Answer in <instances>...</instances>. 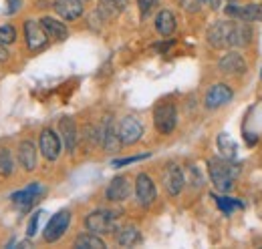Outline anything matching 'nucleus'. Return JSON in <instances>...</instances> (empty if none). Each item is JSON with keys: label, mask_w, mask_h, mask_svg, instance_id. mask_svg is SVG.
<instances>
[{"label": "nucleus", "mask_w": 262, "mask_h": 249, "mask_svg": "<svg viewBox=\"0 0 262 249\" xmlns=\"http://www.w3.org/2000/svg\"><path fill=\"white\" fill-rule=\"evenodd\" d=\"M208 173H210V179L218 191L228 193L234 187V179L240 173V169L224 157H212L208 161Z\"/></svg>", "instance_id": "1"}, {"label": "nucleus", "mask_w": 262, "mask_h": 249, "mask_svg": "<svg viewBox=\"0 0 262 249\" xmlns=\"http://www.w3.org/2000/svg\"><path fill=\"white\" fill-rule=\"evenodd\" d=\"M85 227L95 235H107L117 229V213L99 209L85 217Z\"/></svg>", "instance_id": "2"}, {"label": "nucleus", "mask_w": 262, "mask_h": 249, "mask_svg": "<svg viewBox=\"0 0 262 249\" xmlns=\"http://www.w3.org/2000/svg\"><path fill=\"white\" fill-rule=\"evenodd\" d=\"M154 124L162 135H169L178 124V111L173 103H162L154 111Z\"/></svg>", "instance_id": "3"}, {"label": "nucleus", "mask_w": 262, "mask_h": 249, "mask_svg": "<svg viewBox=\"0 0 262 249\" xmlns=\"http://www.w3.org/2000/svg\"><path fill=\"white\" fill-rule=\"evenodd\" d=\"M69 223H71V211H69V209H63V211L55 213V215L51 217V221H49V225L45 227V233H42L45 241H47V243L59 241V239L65 235Z\"/></svg>", "instance_id": "4"}, {"label": "nucleus", "mask_w": 262, "mask_h": 249, "mask_svg": "<svg viewBox=\"0 0 262 249\" xmlns=\"http://www.w3.org/2000/svg\"><path fill=\"white\" fill-rule=\"evenodd\" d=\"M117 135H119V139H121L123 145H133V143H137L141 139L143 124H141V121L137 117L127 115V117H123L119 121V124H117Z\"/></svg>", "instance_id": "5"}, {"label": "nucleus", "mask_w": 262, "mask_h": 249, "mask_svg": "<svg viewBox=\"0 0 262 249\" xmlns=\"http://www.w3.org/2000/svg\"><path fill=\"white\" fill-rule=\"evenodd\" d=\"M25 38H27L29 51H33V53L42 51V48L47 46V42H49V34L45 32L42 24L33 20V18H29V20L25 22Z\"/></svg>", "instance_id": "6"}, {"label": "nucleus", "mask_w": 262, "mask_h": 249, "mask_svg": "<svg viewBox=\"0 0 262 249\" xmlns=\"http://www.w3.org/2000/svg\"><path fill=\"white\" fill-rule=\"evenodd\" d=\"M234 20H218L208 29V42L214 48H226L230 46V34H232Z\"/></svg>", "instance_id": "7"}, {"label": "nucleus", "mask_w": 262, "mask_h": 249, "mask_svg": "<svg viewBox=\"0 0 262 249\" xmlns=\"http://www.w3.org/2000/svg\"><path fill=\"white\" fill-rule=\"evenodd\" d=\"M38 147H40V153L47 161H55L61 155V139L53 129H42L40 139H38Z\"/></svg>", "instance_id": "8"}, {"label": "nucleus", "mask_w": 262, "mask_h": 249, "mask_svg": "<svg viewBox=\"0 0 262 249\" xmlns=\"http://www.w3.org/2000/svg\"><path fill=\"white\" fill-rule=\"evenodd\" d=\"M234 96V91L230 89L228 85L224 83H218L214 87H210V91L206 93V98H204V105L206 109H218L222 105H228Z\"/></svg>", "instance_id": "9"}, {"label": "nucleus", "mask_w": 262, "mask_h": 249, "mask_svg": "<svg viewBox=\"0 0 262 249\" xmlns=\"http://www.w3.org/2000/svg\"><path fill=\"white\" fill-rule=\"evenodd\" d=\"M40 193H42L40 183H31V185H27L25 189L12 193L10 199H12V203H14L16 207H20L23 211H29V209L34 205V201L40 197Z\"/></svg>", "instance_id": "10"}, {"label": "nucleus", "mask_w": 262, "mask_h": 249, "mask_svg": "<svg viewBox=\"0 0 262 249\" xmlns=\"http://www.w3.org/2000/svg\"><path fill=\"white\" fill-rule=\"evenodd\" d=\"M135 195H137V201L143 207H147V205H151L156 201V183L151 181L149 175H145V173L137 175V179H135Z\"/></svg>", "instance_id": "11"}, {"label": "nucleus", "mask_w": 262, "mask_h": 249, "mask_svg": "<svg viewBox=\"0 0 262 249\" xmlns=\"http://www.w3.org/2000/svg\"><path fill=\"white\" fill-rule=\"evenodd\" d=\"M184 183H186V179H184V171L178 167V165H167L164 171V187L165 191L171 195V197H176V195H180L182 193V189H184Z\"/></svg>", "instance_id": "12"}, {"label": "nucleus", "mask_w": 262, "mask_h": 249, "mask_svg": "<svg viewBox=\"0 0 262 249\" xmlns=\"http://www.w3.org/2000/svg\"><path fill=\"white\" fill-rule=\"evenodd\" d=\"M226 12L230 16L238 18V20H246V22H260L262 20V4H246V6H236L228 4Z\"/></svg>", "instance_id": "13"}, {"label": "nucleus", "mask_w": 262, "mask_h": 249, "mask_svg": "<svg viewBox=\"0 0 262 249\" xmlns=\"http://www.w3.org/2000/svg\"><path fill=\"white\" fill-rule=\"evenodd\" d=\"M99 135H101V145H103L105 151H119V149H121L123 143H121V139H119V135H117V127L113 124L111 117L105 119V124H103V129L99 131Z\"/></svg>", "instance_id": "14"}, {"label": "nucleus", "mask_w": 262, "mask_h": 249, "mask_svg": "<svg viewBox=\"0 0 262 249\" xmlns=\"http://www.w3.org/2000/svg\"><path fill=\"white\" fill-rule=\"evenodd\" d=\"M125 8H127V0H99L97 14L101 20L109 22V20H115Z\"/></svg>", "instance_id": "15"}, {"label": "nucleus", "mask_w": 262, "mask_h": 249, "mask_svg": "<svg viewBox=\"0 0 262 249\" xmlns=\"http://www.w3.org/2000/svg\"><path fill=\"white\" fill-rule=\"evenodd\" d=\"M53 6L57 10V14L65 20H77L85 10L83 0H55Z\"/></svg>", "instance_id": "16"}, {"label": "nucleus", "mask_w": 262, "mask_h": 249, "mask_svg": "<svg viewBox=\"0 0 262 249\" xmlns=\"http://www.w3.org/2000/svg\"><path fill=\"white\" fill-rule=\"evenodd\" d=\"M131 195V183L127 177H115L109 187H107V191H105V197L109 199V201H125L127 197Z\"/></svg>", "instance_id": "17"}, {"label": "nucleus", "mask_w": 262, "mask_h": 249, "mask_svg": "<svg viewBox=\"0 0 262 249\" xmlns=\"http://www.w3.org/2000/svg\"><path fill=\"white\" fill-rule=\"evenodd\" d=\"M252 38V31L250 27L246 24V20H234L232 24V34H230V46L234 48H240V46H246Z\"/></svg>", "instance_id": "18"}, {"label": "nucleus", "mask_w": 262, "mask_h": 249, "mask_svg": "<svg viewBox=\"0 0 262 249\" xmlns=\"http://www.w3.org/2000/svg\"><path fill=\"white\" fill-rule=\"evenodd\" d=\"M218 68L226 74H242V72H246V61L238 53H228L218 62Z\"/></svg>", "instance_id": "19"}, {"label": "nucleus", "mask_w": 262, "mask_h": 249, "mask_svg": "<svg viewBox=\"0 0 262 249\" xmlns=\"http://www.w3.org/2000/svg\"><path fill=\"white\" fill-rule=\"evenodd\" d=\"M18 161L25 167V171H34L36 167V147L33 141H23L18 147Z\"/></svg>", "instance_id": "20"}, {"label": "nucleus", "mask_w": 262, "mask_h": 249, "mask_svg": "<svg viewBox=\"0 0 262 249\" xmlns=\"http://www.w3.org/2000/svg\"><path fill=\"white\" fill-rule=\"evenodd\" d=\"M40 24H42L45 32L49 34V38H53V40H65L67 36H69V29H67L65 24L55 20V18H51V16H45L40 20Z\"/></svg>", "instance_id": "21"}, {"label": "nucleus", "mask_w": 262, "mask_h": 249, "mask_svg": "<svg viewBox=\"0 0 262 249\" xmlns=\"http://www.w3.org/2000/svg\"><path fill=\"white\" fill-rule=\"evenodd\" d=\"M59 131H61V137H63L67 151H75V145H77V127H75V121L69 119V117L61 119Z\"/></svg>", "instance_id": "22"}, {"label": "nucleus", "mask_w": 262, "mask_h": 249, "mask_svg": "<svg viewBox=\"0 0 262 249\" xmlns=\"http://www.w3.org/2000/svg\"><path fill=\"white\" fill-rule=\"evenodd\" d=\"M117 243L121 245V247H133V245H137L139 241H141V233H139V229L135 227V225H127V227H123L119 233H117Z\"/></svg>", "instance_id": "23"}, {"label": "nucleus", "mask_w": 262, "mask_h": 249, "mask_svg": "<svg viewBox=\"0 0 262 249\" xmlns=\"http://www.w3.org/2000/svg\"><path fill=\"white\" fill-rule=\"evenodd\" d=\"M156 29L162 36H171L176 31V16L169 10H162L156 18Z\"/></svg>", "instance_id": "24"}, {"label": "nucleus", "mask_w": 262, "mask_h": 249, "mask_svg": "<svg viewBox=\"0 0 262 249\" xmlns=\"http://www.w3.org/2000/svg\"><path fill=\"white\" fill-rule=\"evenodd\" d=\"M218 149H220V155L228 161H234L238 155V145L230 139L228 133H220L218 135Z\"/></svg>", "instance_id": "25"}, {"label": "nucleus", "mask_w": 262, "mask_h": 249, "mask_svg": "<svg viewBox=\"0 0 262 249\" xmlns=\"http://www.w3.org/2000/svg\"><path fill=\"white\" fill-rule=\"evenodd\" d=\"M75 247L77 249H103L105 247V241L95 235V233H83V235H79L77 239H75Z\"/></svg>", "instance_id": "26"}, {"label": "nucleus", "mask_w": 262, "mask_h": 249, "mask_svg": "<svg viewBox=\"0 0 262 249\" xmlns=\"http://www.w3.org/2000/svg\"><path fill=\"white\" fill-rule=\"evenodd\" d=\"M214 199H216V203H218V207L222 209L224 215H232L234 209H242V203L236 201V199H228V197H214Z\"/></svg>", "instance_id": "27"}, {"label": "nucleus", "mask_w": 262, "mask_h": 249, "mask_svg": "<svg viewBox=\"0 0 262 249\" xmlns=\"http://www.w3.org/2000/svg\"><path fill=\"white\" fill-rule=\"evenodd\" d=\"M12 173V157L8 149H0V175H10Z\"/></svg>", "instance_id": "28"}, {"label": "nucleus", "mask_w": 262, "mask_h": 249, "mask_svg": "<svg viewBox=\"0 0 262 249\" xmlns=\"http://www.w3.org/2000/svg\"><path fill=\"white\" fill-rule=\"evenodd\" d=\"M16 40V31H14V27L12 24H4V27H0V42L6 46V44H12Z\"/></svg>", "instance_id": "29"}, {"label": "nucleus", "mask_w": 262, "mask_h": 249, "mask_svg": "<svg viewBox=\"0 0 262 249\" xmlns=\"http://www.w3.org/2000/svg\"><path fill=\"white\" fill-rule=\"evenodd\" d=\"M158 2L160 0H137V4H139V12H141V16H147L156 6H158Z\"/></svg>", "instance_id": "30"}, {"label": "nucleus", "mask_w": 262, "mask_h": 249, "mask_svg": "<svg viewBox=\"0 0 262 249\" xmlns=\"http://www.w3.org/2000/svg\"><path fill=\"white\" fill-rule=\"evenodd\" d=\"M40 217H42V213H34L33 217H31V221H29V227H27V235H29V237H34V235H36V229H38Z\"/></svg>", "instance_id": "31"}, {"label": "nucleus", "mask_w": 262, "mask_h": 249, "mask_svg": "<svg viewBox=\"0 0 262 249\" xmlns=\"http://www.w3.org/2000/svg\"><path fill=\"white\" fill-rule=\"evenodd\" d=\"M147 153L145 155H135V157H127V159H117L113 161V167H123V165H129V163H135V161H141V159H147Z\"/></svg>", "instance_id": "32"}, {"label": "nucleus", "mask_w": 262, "mask_h": 249, "mask_svg": "<svg viewBox=\"0 0 262 249\" xmlns=\"http://www.w3.org/2000/svg\"><path fill=\"white\" fill-rule=\"evenodd\" d=\"M6 6H8L6 12H8V14H14V12L20 8V0H6Z\"/></svg>", "instance_id": "33"}, {"label": "nucleus", "mask_w": 262, "mask_h": 249, "mask_svg": "<svg viewBox=\"0 0 262 249\" xmlns=\"http://www.w3.org/2000/svg\"><path fill=\"white\" fill-rule=\"evenodd\" d=\"M224 0H198V4H204V6H210V8H220Z\"/></svg>", "instance_id": "34"}, {"label": "nucleus", "mask_w": 262, "mask_h": 249, "mask_svg": "<svg viewBox=\"0 0 262 249\" xmlns=\"http://www.w3.org/2000/svg\"><path fill=\"white\" fill-rule=\"evenodd\" d=\"M8 59V51H6V46L0 42V62H4Z\"/></svg>", "instance_id": "35"}, {"label": "nucleus", "mask_w": 262, "mask_h": 249, "mask_svg": "<svg viewBox=\"0 0 262 249\" xmlns=\"http://www.w3.org/2000/svg\"><path fill=\"white\" fill-rule=\"evenodd\" d=\"M260 79H262V70H260Z\"/></svg>", "instance_id": "36"}]
</instances>
